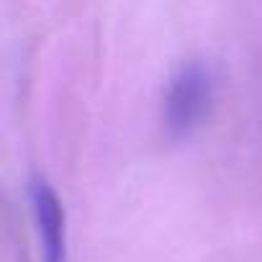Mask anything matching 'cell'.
<instances>
[{"label": "cell", "mask_w": 262, "mask_h": 262, "mask_svg": "<svg viewBox=\"0 0 262 262\" xmlns=\"http://www.w3.org/2000/svg\"><path fill=\"white\" fill-rule=\"evenodd\" d=\"M208 103H211L208 72L198 64L183 67L172 77L165 95V126L170 128V134L183 137L190 128H195Z\"/></svg>", "instance_id": "6da1fadb"}, {"label": "cell", "mask_w": 262, "mask_h": 262, "mask_svg": "<svg viewBox=\"0 0 262 262\" xmlns=\"http://www.w3.org/2000/svg\"><path fill=\"white\" fill-rule=\"evenodd\" d=\"M29 201L34 213V226L39 236L41 262H64L67 242H64V211L54 193V188L41 178H31L29 183Z\"/></svg>", "instance_id": "7a4b0ae2"}]
</instances>
